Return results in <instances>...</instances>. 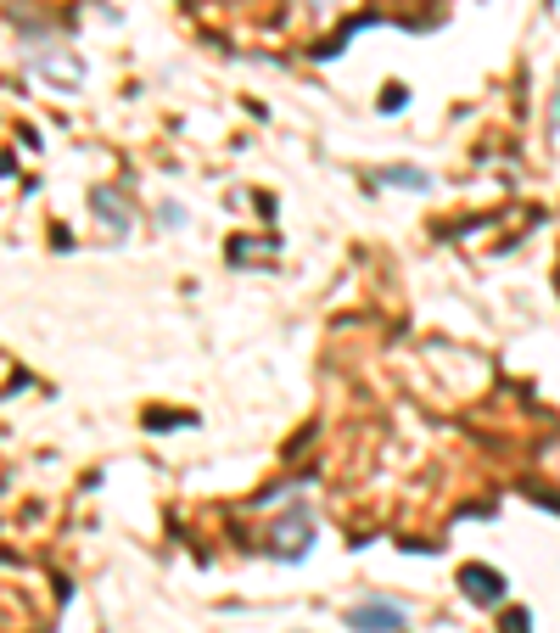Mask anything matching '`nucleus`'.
<instances>
[{"label": "nucleus", "mask_w": 560, "mask_h": 633, "mask_svg": "<svg viewBox=\"0 0 560 633\" xmlns=\"http://www.w3.org/2000/svg\"><path fill=\"white\" fill-rule=\"evenodd\" d=\"M157 219H163L168 230H180L185 225V208H180V202H163V208H157Z\"/></svg>", "instance_id": "obj_8"}, {"label": "nucleus", "mask_w": 560, "mask_h": 633, "mask_svg": "<svg viewBox=\"0 0 560 633\" xmlns=\"http://www.w3.org/2000/svg\"><path fill=\"white\" fill-rule=\"evenodd\" d=\"M342 628H348V633H404L409 628V611L398 600L370 594V600H359V605L342 611Z\"/></svg>", "instance_id": "obj_1"}, {"label": "nucleus", "mask_w": 560, "mask_h": 633, "mask_svg": "<svg viewBox=\"0 0 560 633\" xmlns=\"http://www.w3.org/2000/svg\"><path fill=\"white\" fill-rule=\"evenodd\" d=\"M308 544H314V516H308V510L280 516L275 533H269V555H275V561H303Z\"/></svg>", "instance_id": "obj_2"}, {"label": "nucleus", "mask_w": 560, "mask_h": 633, "mask_svg": "<svg viewBox=\"0 0 560 633\" xmlns=\"http://www.w3.org/2000/svg\"><path fill=\"white\" fill-rule=\"evenodd\" d=\"M404 107H409V90L404 85H392L387 96H381V113H404Z\"/></svg>", "instance_id": "obj_7"}, {"label": "nucleus", "mask_w": 560, "mask_h": 633, "mask_svg": "<svg viewBox=\"0 0 560 633\" xmlns=\"http://www.w3.org/2000/svg\"><path fill=\"white\" fill-rule=\"evenodd\" d=\"M90 213L101 219V230H107L112 241H124L129 225H135V213H129L124 191H112V185H96V191H90Z\"/></svg>", "instance_id": "obj_4"}, {"label": "nucleus", "mask_w": 560, "mask_h": 633, "mask_svg": "<svg viewBox=\"0 0 560 633\" xmlns=\"http://www.w3.org/2000/svg\"><path fill=\"white\" fill-rule=\"evenodd\" d=\"M460 594L476 605H499L504 600V577L493 572V566H465L460 572Z\"/></svg>", "instance_id": "obj_5"}, {"label": "nucleus", "mask_w": 560, "mask_h": 633, "mask_svg": "<svg viewBox=\"0 0 560 633\" xmlns=\"http://www.w3.org/2000/svg\"><path fill=\"white\" fill-rule=\"evenodd\" d=\"M28 73L45 79L51 90H79L84 85V62L68 57V51H34V57H28Z\"/></svg>", "instance_id": "obj_3"}, {"label": "nucleus", "mask_w": 560, "mask_h": 633, "mask_svg": "<svg viewBox=\"0 0 560 633\" xmlns=\"http://www.w3.org/2000/svg\"><path fill=\"white\" fill-rule=\"evenodd\" d=\"M381 185H398V191H432V174L415 169V163H387V169H376Z\"/></svg>", "instance_id": "obj_6"}]
</instances>
